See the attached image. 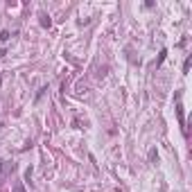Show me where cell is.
<instances>
[{"label":"cell","mask_w":192,"mask_h":192,"mask_svg":"<svg viewBox=\"0 0 192 192\" xmlns=\"http://www.w3.org/2000/svg\"><path fill=\"white\" fill-rule=\"evenodd\" d=\"M176 115H179V124L183 127V133L185 131V120H183V104H181V93H176Z\"/></svg>","instance_id":"cell-1"},{"label":"cell","mask_w":192,"mask_h":192,"mask_svg":"<svg viewBox=\"0 0 192 192\" xmlns=\"http://www.w3.org/2000/svg\"><path fill=\"white\" fill-rule=\"evenodd\" d=\"M14 172V163H9V161H0V181H2L7 174Z\"/></svg>","instance_id":"cell-2"},{"label":"cell","mask_w":192,"mask_h":192,"mask_svg":"<svg viewBox=\"0 0 192 192\" xmlns=\"http://www.w3.org/2000/svg\"><path fill=\"white\" fill-rule=\"evenodd\" d=\"M41 25H43V27H50L52 25V20H50L48 14H41Z\"/></svg>","instance_id":"cell-3"},{"label":"cell","mask_w":192,"mask_h":192,"mask_svg":"<svg viewBox=\"0 0 192 192\" xmlns=\"http://www.w3.org/2000/svg\"><path fill=\"white\" fill-rule=\"evenodd\" d=\"M167 57V50H161V54H158V61H156V66H161L163 63V59Z\"/></svg>","instance_id":"cell-4"},{"label":"cell","mask_w":192,"mask_h":192,"mask_svg":"<svg viewBox=\"0 0 192 192\" xmlns=\"http://www.w3.org/2000/svg\"><path fill=\"white\" fill-rule=\"evenodd\" d=\"M25 181H27V183L32 181V167H27V170H25Z\"/></svg>","instance_id":"cell-5"},{"label":"cell","mask_w":192,"mask_h":192,"mask_svg":"<svg viewBox=\"0 0 192 192\" xmlns=\"http://www.w3.org/2000/svg\"><path fill=\"white\" fill-rule=\"evenodd\" d=\"M0 41H9V32H7V30L0 32Z\"/></svg>","instance_id":"cell-6"},{"label":"cell","mask_w":192,"mask_h":192,"mask_svg":"<svg viewBox=\"0 0 192 192\" xmlns=\"http://www.w3.org/2000/svg\"><path fill=\"white\" fill-rule=\"evenodd\" d=\"M158 158V152H156V149H152V152H149V161H156Z\"/></svg>","instance_id":"cell-7"},{"label":"cell","mask_w":192,"mask_h":192,"mask_svg":"<svg viewBox=\"0 0 192 192\" xmlns=\"http://www.w3.org/2000/svg\"><path fill=\"white\" fill-rule=\"evenodd\" d=\"M188 68H190V57L185 59V63H183V72H188Z\"/></svg>","instance_id":"cell-8"},{"label":"cell","mask_w":192,"mask_h":192,"mask_svg":"<svg viewBox=\"0 0 192 192\" xmlns=\"http://www.w3.org/2000/svg\"><path fill=\"white\" fill-rule=\"evenodd\" d=\"M14 192H25V188H23V185L18 183V185H16V188H14Z\"/></svg>","instance_id":"cell-9"},{"label":"cell","mask_w":192,"mask_h":192,"mask_svg":"<svg viewBox=\"0 0 192 192\" xmlns=\"http://www.w3.org/2000/svg\"><path fill=\"white\" fill-rule=\"evenodd\" d=\"M0 84H2V77H0Z\"/></svg>","instance_id":"cell-10"},{"label":"cell","mask_w":192,"mask_h":192,"mask_svg":"<svg viewBox=\"0 0 192 192\" xmlns=\"http://www.w3.org/2000/svg\"><path fill=\"white\" fill-rule=\"evenodd\" d=\"M0 127H2V122H0Z\"/></svg>","instance_id":"cell-11"}]
</instances>
